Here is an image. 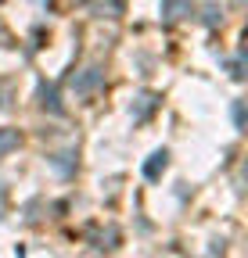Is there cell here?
I'll return each mask as SVG.
<instances>
[{"instance_id": "obj_1", "label": "cell", "mask_w": 248, "mask_h": 258, "mask_svg": "<svg viewBox=\"0 0 248 258\" xmlns=\"http://www.w3.org/2000/svg\"><path fill=\"white\" fill-rule=\"evenodd\" d=\"M101 79H105V72H101V69H86V72L72 83V90H76L79 97H86V93H94V90L101 86Z\"/></svg>"}, {"instance_id": "obj_2", "label": "cell", "mask_w": 248, "mask_h": 258, "mask_svg": "<svg viewBox=\"0 0 248 258\" xmlns=\"http://www.w3.org/2000/svg\"><path fill=\"white\" fill-rule=\"evenodd\" d=\"M183 15H191V0H162V18L166 22H176Z\"/></svg>"}, {"instance_id": "obj_3", "label": "cell", "mask_w": 248, "mask_h": 258, "mask_svg": "<svg viewBox=\"0 0 248 258\" xmlns=\"http://www.w3.org/2000/svg\"><path fill=\"white\" fill-rule=\"evenodd\" d=\"M166 165H169V154H166V151H155L151 161L144 165V176H147V179H159V176L166 172Z\"/></svg>"}, {"instance_id": "obj_4", "label": "cell", "mask_w": 248, "mask_h": 258, "mask_svg": "<svg viewBox=\"0 0 248 258\" xmlns=\"http://www.w3.org/2000/svg\"><path fill=\"white\" fill-rule=\"evenodd\" d=\"M18 140H22V137H18V129H0V158H4L8 151H15Z\"/></svg>"}, {"instance_id": "obj_5", "label": "cell", "mask_w": 248, "mask_h": 258, "mask_svg": "<svg viewBox=\"0 0 248 258\" xmlns=\"http://www.w3.org/2000/svg\"><path fill=\"white\" fill-rule=\"evenodd\" d=\"M40 97H43V101H40L43 108H51L54 115H61V101H58V90L54 86H40Z\"/></svg>"}, {"instance_id": "obj_6", "label": "cell", "mask_w": 248, "mask_h": 258, "mask_svg": "<svg viewBox=\"0 0 248 258\" xmlns=\"http://www.w3.org/2000/svg\"><path fill=\"white\" fill-rule=\"evenodd\" d=\"M151 108H155V97H151V93H144V97H137V108H133V115H137V118H144Z\"/></svg>"}, {"instance_id": "obj_7", "label": "cell", "mask_w": 248, "mask_h": 258, "mask_svg": "<svg viewBox=\"0 0 248 258\" xmlns=\"http://www.w3.org/2000/svg\"><path fill=\"white\" fill-rule=\"evenodd\" d=\"M234 122H237V125H244V111H241V104H234Z\"/></svg>"}]
</instances>
